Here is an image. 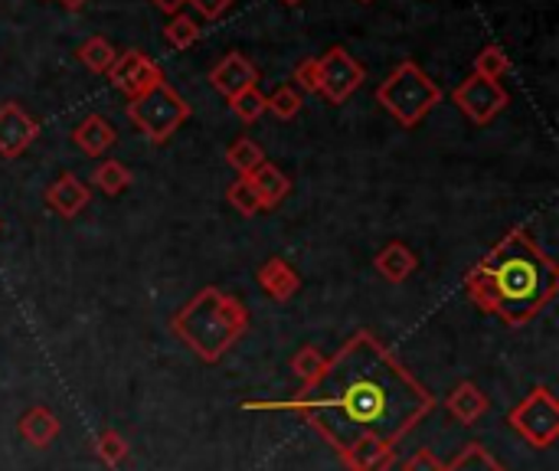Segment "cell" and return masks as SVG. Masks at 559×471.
Instances as JSON below:
<instances>
[{
    "label": "cell",
    "mask_w": 559,
    "mask_h": 471,
    "mask_svg": "<svg viewBox=\"0 0 559 471\" xmlns=\"http://www.w3.org/2000/svg\"><path fill=\"white\" fill-rule=\"evenodd\" d=\"M246 413H288L305 420L337 456L364 433L400 446L432 416L436 397L373 331L360 328L341 344L321 380L288 400H246Z\"/></svg>",
    "instance_id": "1"
},
{
    "label": "cell",
    "mask_w": 559,
    "mask_h": 471,
    "mask_svg": "<svg viewBox=\"0 0 559 471\" xmlns=\"http://www.w3.org/2000/svg\"><path fill=\"white\" fill-rule=\"evenodd\" d=\"M468 298L508 328L531 325L559 292V266L524 229H508L465 275Z\"/></svg>",
    "instance_id": "2"
},
{
    "label": "cell",
    "mask_w": 559,
    "mask_h": 471,
    "mask_svg": "<svg viewBox=\"0 0 559 471\" xmlns=\"http://www.w3.org/2000/svg\"><path fill=\"white\" fill-rule=\"evenodd\" d=\"M170 331L200 361L219 364L246 338L249 308L236 295L216 285H206L170 318Z\"/></svg>",
    "instance_id": "3"
},
{
    "label": "cell",
    "mask_w": 559,
    "mask_h": 471,
    "mask_svg": "<svg viewBox=\"0 0 559 471\" xmlns=\"http://www.w3.org/2000/svg\"><path fill=\"white\" fill-rule=\"evenodd\" d=\"M442 89L436 79H429L419 62L403 59L377 89V102L403 125V128H416L439 102H442Z\"/></svg>",
    "instance_id": "4"
},
{
    "label": "cell",
    "mask_w": 559,
    "mask_h": 471,
    "mask_svg": "<svg viewBox=\"0 0 559 471\" xmlns=\"http://www.w3.org/2000/svg\"><path fill=\"white\" fill-rule=\"evenodd\" d=\"M128 121L154 144H164L187 118H190V105L183 102V95L164 79L154 89H147L138 98H128Z\"/></svg>",
    "instance_id": "5"
},
{
    "label": "cell",
    "mask_w": 559,
    "mask_h": 471,
    "mask_svg": "<svg viewBox=\"0 0 559 471\" xmlns=\"http://www.w3.org/2000/svg\"><path fill=\"white\" fill-rule=\"evenodd\" d=\"M508 426L534 449H550L559 439V403L550 387H534L511 413Z\"/></svg>",
    "instance_id": "6"
},
{
    "label": "cell",
    "mask_w": 559,
    "mask_h": 471,
    "mask_svg": "<svg viewBox=\"0 0 559 471\" xmlns=\"http://www.w3.org/2000/svg\"><path fill=\"white\" fill-rule=\"evenodd\" d=\"M364 66L344 46H331L324 56H318V95H324L331 105H344L364 85Z\"/></svg>",
    "instance_id": "7"
},
{
    "label": "cell",
    "mask_w": 559,
    "mask_h": 471,
    "mask_svg": "<svg viewBox=\"0 0 559 471\" xmlns=\"http://www.w3.org/2000/svg\"><path fill=\"white\" fill-rule=\"evenodd\" d=\"M452 102L475 121V125H491L508 105H511V95L501 82L495 79H481V75H468L455 92H452Z\"/></svg>",
    "instance_id": "8"
},
{
    "label": "cell",
    "mask_w": 559,
    "mask_h": 471,
    "mask_svg": "<svg viewBox=\"0 0 559 471\" xmlns=\"http://www.w3.org/2000/svg\"><path fill=\"white\" fill-rule=\"evenodd\" d=\"M105 75H108V82H111L118 92H124L128 98H138V95H144L147 89H154L157 82H164L160 66H157L151 56L138 52V49L118 52L115 62H111V69H108Z\"/></svg>",
    "instance_id": "9"
},
{
    "label": "cell",
    "mask_w": 559,
    "mask_h": 471,
    "mask_svg": "<svg viewBox=\"0 0 559 471\" xmlns=\"http://www.w3.org/2000/svg\"><path fill=\"white\" fill-rule=\"evenodd\" d=\"M39 134L36 118L16 105V102H3L0 105V157H20Z\"/></svg>",
    "instance_id": "10"
},
{
    "label": "cell",
    "mask_w": 559,
    "mask_h": 471,
    "mask_svg": "<svg viewBox=\"0 0 559 471\" xmlns=\"http://www.w3.org/2000/svg\"><path fill=\"white\" fill-rule=\"evenodd\" d=\"M259 82V69L242 56V52H226L213 69H210V85L226 95V98H236L239 92L246 89H255Z\"/></svg>",
    "instance_id": "11"
},
{
    "label": "cell",
    "mask_w": 559,
    "mask_h": 471,
    "mask_svg": "<svg viewBox=\"0 0 559 471\" xmlns=\"http://www.w3.org/2000/svg\"><path fill=\"white\" fill-rule=\"evenodd\" d=\"M46 207L56 213V216H62V220H75L82 210H88V203H92V187L82 180V177H75V174H62V177H56L49 187H46Z\"/></svg>",
    "instance_id": "12"
},
{
    "label": "cell",
    "mask_w": 559,
    "mask_h": 471,
    "mask_svg": "<svg viewBox=\"0 0 559 471\" xmlns=\"http://www.w3.org/2000/svg\"><path fill=\"white\" fill-rule=\"evenodd\" d=\"M341 459H344L347 471H390L396 466V449L386 446L383 439L364 433L341 452Z\"/></svg>",
    "instance_id": "13"
},
{
    "label": "cell",
    "mask_w": 559,
    "mask_h": 471,
    "mask_svg": "<svg viewBox=\"0 0 559 471\" xmlns=\"http://www.w3.org/2000/svg\"><path fill=\"white\" fill-rule=\"evenodd\" d=\"M255 279H259V289L272 298V302H292L295 295H298V289H301V275L292 269V262H285V259H278V256H272V259H265L262 262V269L255 272Z\"/></svg>",
    "instance_id": "14"
},
{
    "label": "cell",
    "mask_w": 559,
    "mask_h": 471,
    "mask_svg": "<svg viewBox=\"0 0 559 471\" xmlns=\"http://www.w3.org/2000/svg\"><path fill=\"white\" fill-rule=\"evenodd\" d=\"M445 410L452 413L455 423L475 426V423L491 410V400H488V393H485L481 387H475L472 380H465V384H459V387L445 397Z\"/></svg>",
    "instance_id": "15"
},
{
    "label": "cell",
    "mask_w": 559,
    "mask_h": 471,
    "mask_svg": "<svg viewBox=\"0 0 559 471\" xmlns=\"http://www.w3.org/2000/svg\"><path fill=\"white\" fill-rule=\"evenodd\" d=\"M16 429H20V436H23L26 446L46 449V446H52L56 436L62 433V423H59V416H56L49 407H33V410H26V413L20 416Z\"/></svg>",
    "instance_id": "16"
},
{
    "label": "cell",
    "mask_w": 559,
    "mask_h": 471,
    "mask_svg": "<svg viewBox=\"0 0 559 471\" xmlns=\"http://www.w3.org/2000/svg\"><path fill=\"white\" fill-rule=\"evenodd\" d=\"M373 269H377L386 282L400 285V282H406V279L419 269V256H416L406 243L393 239V243H386V246L377 252Z\"/></svg>",
    "instance_id": "17"
},
{
    "label": "cell",
    "mask_w": 559,
    "mask_h": 471,
    "mask_svg": "<svg viewBox=\"0 0 559 471\" xmlns=\"http://www.w3.org/2000/svg\"><path fill=\"white\" fill-rule=\"evenodd\" d=\"M72 141H75V148H79L82 154L102 157V154L118 141V134H115V128H111L102 115H88V118H82V121L75 125Z\"/></svg>",
    "instance_id": "18"
},
{
    "label": "cell",
    "mask_w": 559,
    "mask_h": 471,
    "mask_svg": "<svg viewBox=\"0 0 559 471\" xmlns=\"http://www.w3.org/2000/svg\"><path fill=\"white\" fill-rule=\"evenodd\" d=\"M249 180H252V187H255V193H259V200H262V210H275L288 193H292V180L285 177V170L282 167H275V164H259L252 174H249Z\"/></svg>",
    "instance_id": "19"
},
{
    "label": "cell",
    "mask_w": 559,
    "mask_h": 471,
    "mask_svg": "<svg viewBox=\"0 0 559 471\" xmlns=\"http://www.w3.org/2000/svg\"><path fill=\"white\" fill-rule=\"evenodd\" d=\"M92 452H95V459H98L105 469H118V466H124V462H128L131 446H128V439H124L121 433H115V429H102V433L95 436V443H92Z\"/></svg>",
    "instance_id": "20"
},
{
    "label": "cell",
    "mask_w": 559,
    "mask_h": 471,
    "mask_svg": "<svg viewBox=\"0 0 559 471\" xmlns=\"http://www.w3.org/2000/svg\"><path fill=\"white\" fill-rule=\"evenodd\" d=\"M324 367H328V357H324L314 344H305V348L292 357V374L298 377L301 390L314 387V384L321 380Z\"/></svg>",
    "instance_id": "21"
},
{
    "label": "cell",
    "mask_w": 559,
    "mask_h": 471,
    "mask_svg": "<svg viewBox=\"0 0 559 471\" xmlns=\"http://www.w3.org/2000/svg\"><path fill=\"white\" fill-rule=\"evenodd\" d=\"M75 56H79V62H82L88 72H108L118 52H115V46H111L105 36H88L85 43H79Z\"/></svg>",
    "instance_id": "22"
},
{
    "label": "cell",
    "mask_w": 559,
    "mask_h": 471,
    "mask_svg": "<svg viewBox=\"0 0 559 471\" xmlns=\"http://www.w3.org/2000/svg\"><path fill=\"white\" fill-rule=\"evenodd\" d=\"M226 161H229V167H233L239 177H249L259 164H265V151H262L252 138H236V141L226 148Z\"/></svg>",
    "instance_id": "23"
},
{
    "label": "cell",
    "mask_w": 559,
    "mask_h": 471,
    "mask_svg": "<svg viewBox=\"0 0 559 471\" xmlns=\"http://www.w3.org/2000/svg\"><path fill=\"white\" fill-rule=\"evenodd\" d=\"M442 471H504V466L481 443H468L452 462L442 466Z\"/></svg>",
    "instance_id": "24"
},
{
    "label": "cell",
    "mask_w": 559,
    "mask_h": 471,
    "mask_svg": "<svg viewBox=\"0 0 559 471\" xmlns=\"http://www.w3.org/2000/svg\"><path fill=\"white\" fill-rule=\"evenodd\" d=\"M92 184L105 193V197H118L131 187V170L121 161H102L92 174Z\"/></svg>",
    "instance_id": "25"
},
{
    "label": "cell",
    "mask_w": 559,
    "mask_h": 471,
    "mask_svg": "<svg viewBox=\"0 0 559 471\" xmlns=\"http://www.w3.org/2000/svg\"><path fill=\"white\" fill-rule=\"evenodd\" d=\"M226 203H229L236 213H242V216H259V213H262V200H259V193H255V187H252L249 177H239V180L229 184Z\"/></svg>",
    "instance_id": "26"
},
{
    "label": "cell",
    "mask_w": 559,
    "mask_h": 471,
    "mask_svg": "<svg viewBox=\"0 0 559 471\" xmlns=\"http://www.w3.org/2000/svg\"><path fill=\"white\" fill-rule=\"evenodd\" d=\"M164 39H167L174 49H190V46L200 39V26H197L193 16L174 13V16L167 20V26H164Z\"/></svg>",
    "instance_id": "27"
},
{
    "label": "cell",
    "mask_w": 559,
    "mask_h": 471,
    "mask_svg": "<svg viewBox=\"0 0 559 471\" xmlns=\"http://www.w3.org/2000/svg\"><path fill=\"white\" fill-rule=\"evenodd\" d=\"M511 72V59H508V52L498 46V43H491V46H485L478 56H475V75H481V79H501V75H508Z\"/></svg>",
    "instance_id": "28"
},
{
    "label": "cell",
    "mask_w": 559,
    "mask_h": 471,
    "mask_svg": "<svg viewBox=\"0 0 559 471\" xmlns=\"http://www.w3.org/2000/svg\"><path fill=\"white\" fill-rule=\"evenodd\" d=\"M301 105H305V98H301V92L295 85H278L269 95V108L265 111H272L278 121H292V118H298Z\"/></svg>",
    "instance_id": "29"
},
{
    "label": "cell",
    "mask_w": 559,
    "mask_h": 471,
    "mask_svg": "<svg viewBox=\"0 0 559 471\" xmlns=\"http://www.w3.org/2000/svg\"><path fill=\"white\" fill-rule=\"evenodd\" d=\"M229 108H233V115H236L239 121L252 125V121H259V118L265 115L269 95H262L259 89H246V92H239L236 98H229Z\"/></svg>",
    "instance_id": "30"
},
{
    "label": "cell",
    "mask_w": 559,
    "mask_h": 471,
    "mask_svg": "<svg viewBox=\"0 0 559 471\" xmlns=\"http://www.w3.org/2000/svg\"><path fill=\"white\" fill-rule=\"evenodd\" d=\"M292 79L298 82L295 89L298 92H314L318 95V56H308V59H301L298 66H295V72H292Z\"/></svg>",
    "instance_id": "31"
},
{
    "label": "cell",
    "mask_w": 559,
    "mask_h": 471,
    "mask_svg": "<svg viewBox=\"0 0 559 471\" xmlns=\"http://www.w3.org/2000/svg\"><path fill=\"white\" fill-rule=\"evenodd\" d=\"M445 462H439V456L436 452H429V449H416L406 462H403V471H442Z\"/></svg>",
    "instance_id": "32"
},
{
    "label": "cell",
    "mask_w": 559,
    "mask_h": 471,
    "mask_svg": "<svg viewBox=\"0 0 559 471\" xmlns=\"http://www.w3.org/2000/svg\"><path fill=\"white\" fill-rule=\"evenodd\" d=\"M187 3H193V10H197L203 20H219V16L233 7V0H187Z\"/></svg>",
    "instance_id": "33"
},
{
    "label": "cell",
    "mask_w": 559,
    "mask_h": 471,
    "mask_svg": "<svg viewBox=\"0 0 559 471\" xmlns=\"http://www.w3.org/2000/svg\"><path fill=\"white\" fill-rule=\"evenodd\" d=\"M151 3H154L160 13L174 16V13H180V10H183V3H187V0H151Z\"/></svg>",
    "instance_id": "34"
},
{
    "label": "cell",
    "mask_w": 559,
    "mask_h": 471,
    "mask_svg": "<svg viewBox=\"0 0 559 471\" xmlns=\"http://www.w3.org/2000/svg\"><path fill=\"white\" fill-rule=\"evenodd\" d=\"M59 3H62L66 10H72V13H75V10H82V7H85L88 0H59Z\"/></svg>",
    "instance_id": "35"
},
{
    "label": "cell",
    "mask_w": 559,
    "mask_h": 471,
    "mask_svg": "<svg viewBox=\"0 0 559 471\" xmlns=\"http://www.w3.org/2000/svg\"><path fill=\"white\" fill-rule=\"evenodd\" d=\"M282 3H288V7H295V3H301V0H282Z\"/></svg>",
    "instance_id": "36"
},
{
    "label": "cell",
    "mask_w": 559,
    "mask_h": 471,
    "mask_svg": "<svg viewBox=\"0 0 559 471\" xmlns=\"http://www.w3.org/2000/svg\"><path fill=\"white\" fill-rule=\"evenodd\" d=\"M360 3H370V0H360Z\"/></svg>",
    "instance_id": "37"
}]
</instances>
